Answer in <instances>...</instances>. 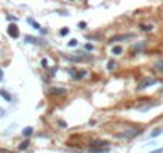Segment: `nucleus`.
Wrapping results in <instances>:
<instances>
[{"label": "nucleus", "mask_w": 163, "mask_h": 153, "mask_svg": "<svg viewBox=\"0 0 163 153\" xmlns=\"http://www.w3.org/2000/svg\"><path fill=\"white\" fill-rule=\"evenodd\" d=\"M78 27H80V29H85V27H86V22H85V21H80V22H78Z\"/></svg>", "instance_id": "nucleus-21"}, {"label": "nucleus", "mask_w": 163, "mask_h": 153, "mask_svg": "<svg viewBox=\"0 0 163 153\" xmlns=\"http://www.w3.org/2000/svg\"><path fill=\"white\" fill-rule=\"evenodd\" d=\"M122 53H123L122 46H114V48H112V54H117L118 56V54H122Z\"/></svg>", "instance_id": "nucleus-12"}, {"label": "nucleus", "mask_w": 163, "mask_h": 153, "mask_svg": "<svg viewBox=\"0 0 163 153\" xmlns=\"http://www.w3.org/2000/svg\"><path fill=\"white\" fill-rule=\"evenodd\" d=\"M139 27H141V30H146V32H149V30H152V26H149V24H141L139 26Z\"/></svg>", "instance_id": "nucleus-17"}, {"label": "nucleus", "mask_w": 163, "mask_h": 153, "mask_svg": "<svg viewBox=\"0 0 163 153\" xmlns=\"http://www.w3.org/2000/svg\"><path fill=\"white\" fill-rule=\"evenodd\" d=\"M50 94L51 96H62V94H66V89L64 88H51L50 89Z\"/></svg>", "instance_id": "nucleus-6"}, {"label": "nucleus", "mask_w": 163, "mask_h": 153, "mask_svg": "<svg viewBox=\"0 0 163 153\" xmlns=\"http://www.w3.org/2000/svg\"><path fill=\"white\" fill-rule=\"evenodd\" d=\"M109 148V142L107 140H93L90 145V148Z\"/></svg>", "instance_id": "nucleus-4"}, {"label": "nucleus", "mask_w": 163, "mask_h": 153, "mask_svg": "<svg viewBox=\"0 0 163 153\" xmlns=\"http://www.w3.org/2000/svg\"><path fill=\"white\" fill-rule=\"evenodd\" d=\"M155 70H158V72H163V61H158V62L155 64Z\"/></svg>", "instance_id": "nucleus-16"}, {"label": "nucleus", "mask_w": 163, "mask_h": 153, "mask_svg": "<svg viewBox=\"0 0 163 153\" xmlns=\"http://www.w3.org/2000/svg\"><path fill=\"white\" fill-rule=\"evenodd\" d=\"M114 67H115V62L114 61H109V62H107V69H109V70H114Z\"/></svg>", "instance_id": "nucleus-18"}, {"label": "nucleus", "mask_w": 163, "mask_h": 153, "mask_svg": "<svg viewBox=\"0 0 163 153\" xmlns=\"http://www.w3.org/2000/svg\"><path fill=\"white\" fill-rule=\"evenodd\" d=\"M85 49H86V51H91V49H93V45H91V43H86V45H85Z\"/></svg>", "instance_id": "nucleus-22"}, {"label": "nucleus", "mask_w": 163, "mask_h": 153, "mask_svg": "<svg viewBox=\"0 0 163 153\" xmlns=\"http://www.w3.org/2000/svg\"><path fill=\"white\" fill-rule=\"evenodd\" d=\"M150 153H163V148H157V150H154V152H150Z\"/></svg>", "instance_id": "nucleus-24"}, {"label": "nucleus", "mask_w": 163, "mask_h": 153, "mask_svg": "<svg viewBox=\"0 0 163 153\" xmlns=\"http://www.w3.org/2000/svg\"><path fill=\"white\" fill-rule=\"evenodd\" d=\"M27 22H30L34 29H40V24H38V22H35V21H34L32 18H27Z\"/></svg>", "instance_id": "nucleus-13"}, {"label": "nucleus", "mask_w": 163, "mask_h": 153, "mask_svg": "<svg viewBox=\"0 0 163 153\" xmlns=\"http://www.w3.org/2000/svg\"><path fill=\"white\" fill-rule=\"evenodd\" d=\"M133 34H122V35H115L109 40V43H115V42H122V40H128V38H133Z\"/></svg>", "instance_id": "nucleus-3"}, {"label": "nucleus", "mask_w": 163, "mask_h": 153, "mask_svg": "<svg viewBox=\"0 0 163 153\" xmlns=\"http://www.w3.org/2000/svg\"><path fill=\"white\" fill-rule=\"evenodd\" d=\"M162 133H163V129H162V128H160V129H155V131H152V133H150V137H152V139H154V137L160 136V134H162Z\"/></svg>", "instance_id": "nucleus-14"}, {"label": "nucleus", "mask_w": 163, "mask_h": 153, "mask_svg": "<svg viewBox=\"0 0 163 153\" xmlns=\"http://www.w3.org/2000/svg\"><path fill=\"white\" fill-rule=\"evenodd\" d=\"M32 133H34V129H32V128H24V129H23V136H24V137L32 136Z\"/></svg>", "instance_id": "nucleus-11"}, {"label": "nucleus", "mask_w": 163, "mask_h": 153, "mask_svg": "<svg viewBox=\"0 0 163 153\" xmlns=\"http://www.w3.org/2000/svg\"><path fill=\"white\" fill-rule=\"evenodd\" d=\"M29 145H30V140H27V139H26V140L19 145V150H26V148L29 147Z\"/></svg>", "instance_id": "nucleus-15"}, {"label": "nucleus", "mask_w": 163, "mask_h": 153, "mask_svg": "<svg viewBox=\"0 0 163 153\" xmlns=\"http://www.w3.org/2000/svg\"><path fill=\"white\" fill-rule=\"evenodd\" d=\"M59 34H61V35H62V37H64V35H67V34H69V29H67V27H64V29H61V30H59Z\"/></svg>", "instance_id": "nucleus-19"}, {"label": "nucleus", "mask_w": 163, "mask_h": 153, "mask_svg": "<svg viewBox=\"0 0 163 153\" xmlns=\"http://www.w3.org/2000/svg\"><path fill=\"white\" fill-rule=\"evenodd\" d=\"M109 152V148H90L88 150V153H107Z\"/></svg>", "instance_id": "nucleus-9"}, {"label": "nucleus", "mask_w": 163, "mask_h": 153, "mask_svg": "<svg viewBox=\"0 0 163 153\" xmlns=\"http://www.w3.org/2000/svg\"><path fill=\"white\" fill-rule=\"evenodd\" d=\"M162 93H163V89H162Z\"/></svg>", "instance_id": "nucleus-26"}, {"label": "nucleus", "mask_w": 163, "mask_h": 153, "mask_svg": "<svg viewBox=\"0 0 163 153\" xmlns=\"http://www.w3.org/2000/svg\"><path fill=\"white\" fill-rule=\"evenodd\" d=\"M26 42H27V43H35V45H43V43H45V42L35 40V37H30V35H27V37H26Z\"/></svg>", "instance_id": "nucleus-8"}, {"label": "nucleus", "mask_w": 163, "mask_h": 153, "mask_svg": "<svg viewBox=\"0 0 163 153\" xmlns=\"http://www.w3.org/2000/svg\"><path fill=\"white\" fill-rule=\"evenodd\" d=\"M72 78L74 80H82V78H83V77H86L88 75V72H86V70H78V72H75V73H72Z\"/></svg>", "instance_id": "nucleus-7"}, {"label": "nucleus", "mask_w": 163, "mask_h": 153, "mask_svg": "<svg viewBox=\"0 0 163 153\" xmlns=\"http://www.w3.org/2000/svg\"><path fill=\"white\" fill-rule=\"evenodd\" d=\"M2 75H3V72H2V70H0V80H2Z\"/></svg>", "instance_id": "nucleus-25"}, {"label": "nucleus", "mask_w": 163, "mask_h": 153, "mask_svg": "<svg viewBox=\"0 0 163 153\" xmlns=\"http://www.w3.org/2000/svg\"><path fill=\"white\" fill-rule=\"evenodd\" d=\"M138 134H141V129H127V131H123V133H117L115 134V137L117 139H133V137H136Z\"/></svg>", "instance_id": "nucleus-1"}, {"label": "nucleus", "mask_w": 163, "mask_h": 153, "mask_svg": "<svg viewBox=\"0 0 163 153\" xmlns=\"http://www.w3.org/2000/svg\"><path fill=\"white\" fill-rule=\"evenodd\" d=\"M154 85H157V80H155V78H144V80L138 85V89L141 91V89H146V88L154 86Z\"/></svg>", "instance_id": "nucleus-2"}, {"label": "nucleus", "mask_w": 163, "mask_h": 153, "mask_svg": "<svg viewBox=\"0 0 163 153\" xmlns=\"http://www.w3.org/2000/svg\"><path fill=\"white\" fill-rule=\"evenodd\" d=\"M67 45H69L70 48H72V46H77V40H70V42H69V43H67Z\"/></svg>", "instance_id": "nucleus-23"}, {"label": "nucleus", "mask_w": 163, "mask_h": 153, "mask_svg": "<svg viewBox=\"0 0 163 153\" xmlns=\"http://www.w3.org/2000/svg\"><path fill=\"white\" fill-rule=\"evenodd\" d=\"M0 96L5 97V99H7V102H11V96H10V94L7 93L5 89H0Z\"/></svg>", "instance_id": "nucleus-10"}, {"label": "nucleus", "mask_w": 163, "mask_h": 153, "mask_svg": "<svg viewBox=\"0 0 163 153\" xmlns=\"http://www.w3.org/2000/svg\"><path fill=\"white\" fill-rule=\"evenodd\" d=\"M7 32H8V35L13 37V38H18V37H19V29H18L16 24H10Z\"/></svg>", "instance_id": "nucleus-5"}, {"label": "nucleus", "mask_w": 163, "mask_h": 153, "mask_svg": "<svg viewBox=\"0 0 163 153\" xmlns=\"http://www.w3.org/2000/svg\"><path fill=\"white\" fill-rule=\"evenodd\" d=\"M42 67H48V59H46V57L42 59Z\"/></svg>", "instance_id": "nucleus-20"}]
</instances>
